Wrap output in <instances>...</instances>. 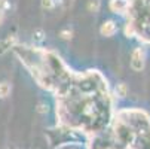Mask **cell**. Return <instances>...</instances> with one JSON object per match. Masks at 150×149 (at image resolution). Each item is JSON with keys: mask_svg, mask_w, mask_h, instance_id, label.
I'll return each mask as SVG.
<instances>
[{"mask_svg": "<svg viewBox=\"0 0 150 149\" xmlns=\"http://www.w3.org/2000/svg\"><path fill=\"white\" fill-rule=\"evenodd\" d=\"M11 93V85L8 82H0V98H6Z\"/></svg>", "mask_w": 150, "mask_h": 149, "instance_id": "obj_6", "label": "cell"}, {"mask_svg": "<svg viewBox=\"0 0 150 149\" xmlns=\"http://www.w3.org/2000/svg\"><path fill=\"white\" fill-rule=\"evenodd\" d=\"M3 19H5V12H2V11H0V24L3 23Z\"/></svg>", "mask_w": 150, "mask_h": 149, "instance_id": "obj_13", "label": "cell"}, {"mask_svg": "<svg viewBox=\"0 0 150 149\" xmlns=\"http://www.w3.org/2000/svg\"><path fill=\"white\" fill-rule=\"evenodd\" d=\"M9 8H11V5H9L8 0H0V11L5 12V11H6V9H9Z\"/></svg>", "mask_w": 150, "mask_h": 149, "instance_id": "obj_11", "label": "cell"}, {"mask_svg": "<svg viewBox=\"0 0 150 149\" xmlns=\"http://www.w3.org/2000/svg\"><path fill=\"white\" fill-rule=\"evenodd\" d=\"M61 37L62 39H66V40H69V39H71V36H73V33H71V30H61Z\"/></svg>", "mask_w": 150, "mask_h": 149, "instance_id": "obj_9", "label": "cell"}, {"mask_svg": "<svg viewBox=\"0 0 150 149\" xmlns=\"http://www.w3.org/2000/svg\"><path fill=\"white\" fill-rule=\"evenodd\" d=\"M144 63H146V51L143 48H135L132 55H131V67H132V70H135V72L143 70Z\"/></svg>", "mask_w": 150, "mask_h": 149, "instance_id": "obj_1", "label": "cell"}, {"mask_svg": "<svg viewBox=\"0 0 150 149\" xmlns=\"http://www.w3.org/2000/svg\"><path fill=\"white\" fill-rule=\"evenodd\" d=\"M45 39V31L43 30H36L34 31V40L36 42H42Z\"/></svg>", "mask_w": 150, "mask_h": 149, "instance_id": "obj_8", "label": "cell"}, {"mask_svg": "<svg viewBox=\"0 0 150 149\" xmlns=\"http://www.w3.org/2000/svg\"><path fill=\"white\" fill-rule=\"evenodd\" d=\"M116 96L120 98H125L128 96V85L125 82H120L116 85Z\"/></svg>", "mask_w": 150, "mask_h": 149, "instance_id": "obj_5", "label": "cell"}, {"mask_svg": "<svg viewBox=\"0 0 150 149\" xmlns=\"http://www.w3.org/2000/svg\"><path fill=\"white\" fill-rule=\"evenodd\" d=\"M101 3H100V0H89L88 2V11L89 12H97L100 9Z\"/></svg>", "mask_w": 150, "mask_h": 149, "instance_id": "obj_7", "label": "cell"}, {"mask_svg": "<svg viewBox=\"0 0 150 149\" xmlns=\"http://www.w3.org/2000/svg\"><path fill=\"white\" fill-rule=\"evenodd\" d=\"M129 8V0H112L110 9L116 14H126Z\"/></svg>", "mask_w": 150, "mask_h": 149, "instance_id": "obj_2", "label": "cell"}, {"mask_svg": "<svg viewBox=\"0 0 150 149\" xmlns=\"http://www.w3.org/2000/svg\"><path fill=\"white\" fill-rule=\"evenodd\" d=\"M37 111H39L40 113H45V112H48V104H45V103H40Z\"/></svg>", "mask_w": 150, "mask_h": 149, "instance_id": "obj_12", "label": "cell"}, {"mask_svg": "<svg viewBox=\"0 0 150 149\" xmlns=\"http://www.w3.org/2000/svg\"><path fill=\"white\" fill-rule=\"evenodd\" d=\"M100 31H101L103 36L110 37V36H113V34L117 31V26H116V23H115L113 19H107V21H104V23H103Z\"/></svg>", "mask_w": 150, "mask_h": 149, "instance_id": "obj_3", "label": "cell"}, {"mask_svg": "<svg viewBox=\"0 0 150 149\" xmlns=\"http://www.w3.org/2000/svg\"><path fill=\"white\" fill-rule=\"evenodd\" d=\"M42 6L46 8V9H52V8H55V5H54L52 0H42Z\"/></svg>", "mask_w": 150, "mask_h": 149, "instance_id": "obj_10", "label": "cell"}, {"mask_svg": "<svg viewBox=\"0 0 150 149\" xmlns=\"http://www.w3.org/2000/svg\"><path fill=\"white\" fill-rule=\"evenodd\" d=\"M16 46V37L15 36H8L6 39L0 40V55H3L5 52H8L11 48Z\"/></svg>", "mask_w": 150, "mask_h": 149, "instance_id": "obj_4", "label": "cell"}]
</instances>
